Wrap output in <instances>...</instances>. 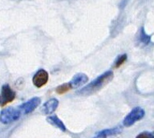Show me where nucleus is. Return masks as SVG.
Returning a JSON list of instances; mask_svg holds the SVG:
<instances>
[{
    "instance_id": "f257e3e1",
    "label": "nucleus",
    "mask_w": 154,
    "mask_h": 138,
    "mask_svg": "<svg viewBox=\"0 0 154 138\" xmlns=\"http://www.w3.org/2000/svg\"><path fill=\"white\" fill-rule=\"evenodd\" d=\"M113 78L112 71H107L102 75H100L99 77L92 80L89 84H88L86 87H83L81 90H79V94L82 95H90L92 94L96 91L100 90L102 87L106 85L108 82H110Z\"/></svg>"
},
{
    "instance_id": "f03ea898",
    "label": "nucleus",
    "mask_w": 154,
    "mask_h": 138,
    "mask_svg": "<svg viewBox=\"0 0 154 138\" xmlns=\"http://www.w3.org/2000/svg\"><path fill=\"white\" fill-rule=\"evenodd\" d=\"M22 112L19 109L7 108L2 109L0 114V120L3 124H9L18 121L21 116Z\"/></svg>"
},
{
    "instance_id": "7ed1b4c3",
    "label": "nucleus",
    "mask_w": 154,
    "mask_h": 138,
    "mask_svg": "<svg viewBox=\"0 0 154 138\" xmlns=\"http://www.w3.org/2000/svg\"><path fill=\"white\" fill-rule=\"evenodd\" d=\"M145 112L140 107H136L132 109V111L125 116L123 121V125L125 127H130L133 125L136 122L144 118Z\"/></svg>"
},
{
    "instance_id": "20e7f679",
    "label": "nucleus",
    "mask_w": 154,
    "mask_h": 138,
    "mask_svg": "<svg viewBox=\"0 0 154 138\" xmlns=\"http://www.w3.org/2000/svg\"><path fill=\"white\" fill-rule=\"evenodd\" d=\"M15 92L9 84L2 85L1 90V106L4 107L15 99Z\"/></svg>"
},
{
    "instance_id": "39448f33",
    "label": "nucleus",
    "mask_w": 154,
    "mask_h": 138,
    "mask_svg": "<svg viewBox=\"0 0 154 138\" xmlns=\"http://www.w3.org/2000/svg\"><path fill=\"white\" fill-rule=\"evenodd\" d=\"M48 79H49V75L48 72L44 69H39L34 75L32 78V83L36 87L40 88L47 84V83L48 82Z\"/></svg>"
},
{
    "instance_id": "423d86ee",
    "label": "nucleus",
    "mask_w": 154,
    "mask_h": 138,
    "mask_svg": "<svg viewBox=\"0 0 154 138\" xmlns=\"http://www.w3.org/2000/svg\"><path fill=\"white\" fill-rule=\"evenodd\" d=\"M41 99L39 97H33L19 106V109L23 114H29L35 111L36 108L40 104Z\"/></svg>"
},
{
    "instance_id": "0eeeda50",
    "label": "nucleus",
    "mask_w": 154,
    "mask_h": 138,
    "mask_svg": "<svg viewBox=\"0 0 154 138\" xmlns=\"http://www.w3.org/2000/svg\"><path fill=\"white\" fill-rule=\"evenodd\" d=\"M122 130L120 127L103 129L96 133L93 138H115L120 135Z\"/></svg>"
},
{
    "instance_id": "6e6552de",
    "label": "nucleus",
    "mask_w": 154,
    "mask_h": 138,
    "mask_svg": "<svg viewBox=\"0 0 154 138\" xmlns=\"http://www.w3.org/2000/svg\"><path fill=\"white\" fill-rule=\"evenodd\" d=\"M58 106H59V100L55 98H52L43 104L41 111L45 115H50L56 110Z\"/></svg>"
},
{
    "instance_id": "1a4fd4ad",
    "label": "nucleus",
    "mask_w": 154,
    "mask_h": 138,
    "mask_svg": "<svg viewBox=\"0 0 154 138\" xmlns=\"http://www.w3.org/2000/svg\"><path fill=\"white\" fill-rule=\"evenodd\" d=\"M88 81V77L86 74L78 73L73 76L72 80L70 81V84L72 85V88H78V87L85 84Z\"/></svg>"
},
{
    "instance_id": "9d476101",
    "label": "nucleus",
    "mask_w": 154,
    "mask_h": 138,
    "mask_svg": "<svg viewBox=\"0 0 154 138\" xmlns=\"http://www.w3.org/2000/svg\"><path fill=\"white\" fill-rule=\"evenodd\" d=\"M47 121L49 124H51V125H54L55 127L58 128L59 129L62 131V132H65V131L67 130V128H66V126L63 123V121L60 120L57 116H55V115H53V116H48V118H47Z\"/></svg>"
},
{
    "instance_id": "9b49d317",
    "label": "nucleus",
    "mask_w": 154,
    "mask_h": 138,
    "mask_svg": "<svg viewBox=\"0 0 154 138\" xmlns=\"http://www.w3.org/2000/svg\"><path fill=\"white\" fill-rule=\"evenodd\" d=\"M71 89H72V87L70 82L66 83V84H63L60 85L59 87H57L55 88V92H57L58 94L62 95L64 94L66 92H67L68 91H70Z\"/></svg>"
},
{
    "instance_id": "f8f14e48",
    "label": "nucleus",
    "mask_w": 154,
    "mask_h": 138,
    "mask_svg": "<svg viewBox=\"0 0 154 138\" xmlns=\"http://www.w3.org/2000/svg\"><path fill=\"white\" fill-rule=\"evenodd\" d=\"M127 60V55L126 54H122L118 56L116 59L115 62H114V68H119L121 65H123L125 63V61Z\"/></svg>"
},
{
    "instance_id": "ddd939ff",
    "label": "nucleus",
    "mask_w": 154,
    "mask_h": 138,
    "mask_svg": "<svg viewBox=\"0 0 154 138\" xmlns=\"http://www.w3.org/2000/svg\"><path fill=\"white\" fill-rule=\"evenodd\" d=\"M140 40L141 43H143L144 44H149L150 43V40H151V38L149 35L144 32V30L142 28L141 31H140Z\"/></svg>"
},
{
    "instance_id": "4468645a",
    "label": "nucleus",
    "mask_w": 154,
    "mask_h": 138,
    "mask_svg": "<svg viewBox=\"0 0 154 138\" xmlns=\"http://www.w3.org/2000/svg\"><path fill=\"white\" fill-rule=\"evenodd\" d=\"M136 138H154V132L144 131V132L139 133L136 136Z\"/></svg>"
}]
</instances>
